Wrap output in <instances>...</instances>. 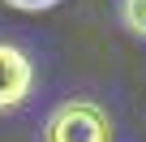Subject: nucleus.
I'll return each instance as SVG.
<instances>
[{
  "mask_svg": "<svg viewBox=\"0 0 146 142\" xmlns=\"http://www.w3.org/2000/svg\"><path fill=\"white\" fill-rule=\"evenodd\" d=\"M112 138H116L112 116L95 99H60L39 129V142H112Z\"/></svg>",
  "mask_w": 146,
  "mask_h": 142,
  "instance_id": "1",
  "label": "nucleus"
},
{
  "mask_svg": "<svg viewBox=\"0 0 146 142\" xmlns=\"http://www.w3.org/2000/svg\"><path fill=\"white\" fill-rule=\"evenodd\" d=\"M35 95V60L26 47L0 39V112H17Z\"/></svg>",
  "mask_w": 146,
  "mask_h": 142,
  "instance_id": "2",
  "label": "nucleus"
},
{
  "mask_svg": "<svg viewBox=\"0 0 146 142\" xmlns=\"http://www.w3.org/2000/svg\"><path fill=\"white\" fill-rule=\"evenodd\" d=\"M116 13H120V26H125L129 35L146 39V0H120Z\"/></svg>",
  "mask_w": 146,
  "mask_h": 142,
  "instance_id": "3",
  "label": "nucleus"
},
{
  "mask_svg": "<svg viewBox=\"0 0 146 142\" xmlns=\"http://www.w3.org/2000/svg\"><path fill=\"white\" fill-rule=\"evenodd\" d=\"M9 9H22V13H47V9H56L60 0H5Z\"/></svg>",
  "mask_w": 146,
  "mask_h": 142,
  "instance_id": "4",
  "label": "nucleus"
}]
</instances>
